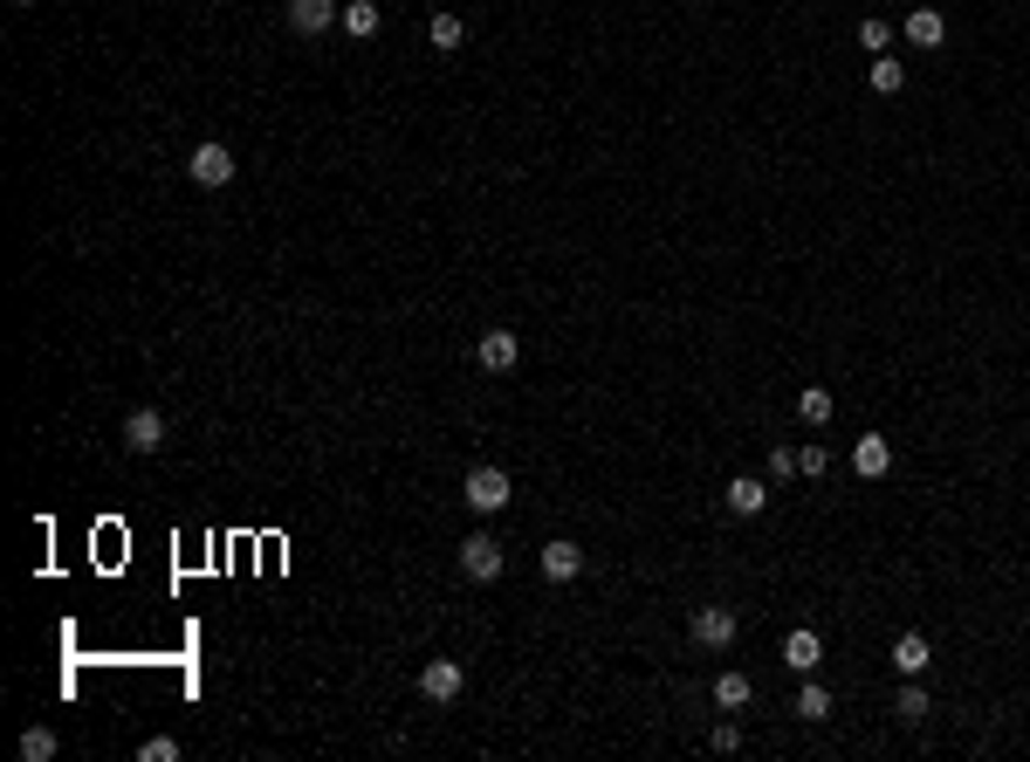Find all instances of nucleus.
Masks as SVG:
<instances>
[{
  "instance_id": "obj_1",
  "label": "nucleus",
  "mask_w": 1030,
  "mask_h": 762,
  "mask_svg": "<svg viewBox=\"0 0 1030 762\" xmlns=\"http://www.w3.org/2000/svg\"><path fill=\"white\" fill-rule=\"evenodd\" d=\"M460 502H467L474 515H502V508L515 502V488H508V474H502L495 461H482V467H467V481H460Z\"/></svg>"
},
{
  "instance_id": "obj_2",
  "label": "nucleus",
  "mask_w": 1030,
  "mask_h": 762,
  "mask_svg": "<svg viewBox=\"0 0 1030 762\" xmlns=\"http://www.w3.org/2000/svg\"><path fill=\"white\" fill-rule=\"evenodd\" d=\"M460 577H474V584H495V577H502V543H495L488 530H474V536L460 543Z\"/></svg>"
},
{
  "instance_id": "obj_3",
  "label": "nucleus",
  "mask_w": 1030,
  "mask_h": 762,
  "mask_svg": "<svg viewBox=\"0 0 1030 762\" xmlns=\"http://www.w3.org/2000/svg\"><path fill=\"white\" fill-rule=\"evenodd\" d=\"M687 632H694V646L729 653V646H735V612H729V605H701V612L687 618Z\"/></svg>"
},
{
  "instance_id": "obj_4",
  "label": "nucleus",
  "mask_w": 1030,
  "mask_h": 762,
  "mask_svg": "<svg viewBox=\"0 0 1030 762\" xmlns=\"http://www.w3.org/2000/svg\"><path fill=\"white\" fill-rule=\"evenodd\" d=\"M460 687H467V673H460V660H426V666H419V694H426L433 707H447V701H460Z\"/></svg>"
},
{
  "instance_id": "obj_5",
  "label": "nucleus",
  "mask_w": 1030,
  "mask_h": 762,
  "mask_svg": "<svg viewBox=\"0 0 1030 762\" xmlns=\"http://www.w3.org/2000/svg\"><path fill=\"white\" fill-rule=\"evenodd\" d=\"M852 474H859V481H887V474H893V439H887V433L852 439Z\"/></svg>"
},
{
  "instance_id": "obj_6",
  "label": "nucleus",
  "mask_w": 1030,
  "mask_h": 762,
  "mask_svg": "<svg viewBox=\"0 0 1030 762\" xmlns=\"http://www.w3.org/2000/svg\"><path fill=\"white\" fill-rule=\"evenodd\" d=\"M515 357H523V337H515V330H482V344H474V365H482V372H515Z\"/></svg>"
},
{
  "instance_id": "obj_7",
  "label": "nucleus",
  "mask_w": 1030,
  "mask_h": 762,
  "mask_svg": "<svg viewBox=\"0 0 1030 762\" xmlns=\"http://www.w3.org/2000/svg\"><path fill=\"white\" fill-rule=\"evenodd\" d=\"M186 172H192V186H207V192H214V186L234 179V151H227V145H200V151L186 158Z\"/></svg>"
},
{
  "instance_id": "obj_8",
  "label": "nucleus",
  "mask_w": 1030,
  "mask_h": 762,
  "mask_svg": "<svg viewBox=\"0 0 1030 762\" xmlns=\"http://www.w3.org/2000/svg\"><path fill=\"white\" fill-rule=\"evenodd\" d=\"M783 666L798 673V680H804V673H818V666H824V639H818L811 625H798V632L783 639Z\"/></svg>"
},
{
  "instance_id": "obj_9",
  "label": "nucleus",
  "mask_w": 1030,
  "mask_h": 762,
  "mask_svg": "<svg viewBox=\"0 0 1030 762\" xmlns=\"http://www.w3.org/2000/svg\"><path fill=\"white\" fill-rule=\"evenodd\" d=\"M125 447H131V454H158V447H166V419H158L151 406L125 413Z\"/></svg>"
},
{
  "instance_id": "obj_10",
  "label": "nucleus",
  "mask_w": 1030,
  "mask_h": 762,
  "mask_svg": "<svg viewBox=\"0 0 1030 762\" xmlns=\"http://www.w3.org/2000/svg\"><path fill=\"white\" fill-rule=\"evenodd\" d=\"M577 571H584V550H577L571 536H557V543H543V577H549V584H571Z\"/></svg>"
},
{
  "instance_id": "obj_11",
  "label": "nucleus",
  "mask_w": 1030,
  "mask_h": 762,
  "mask_svg": "<svg viewBox=\"0 0 1030 762\" xmlns=\"http://www.w3.org/2000/svg\"><path fill=\"white\" fill-rule=\"evenodd\" d=\"M887 660H893V673H907V680H921V673H928V660H934V646H928L921 632H900Z\"/></svg>"
},
{
  "instance_id": "obj_12",
  "label": "nucleus",
  "mask_w": 1030,
  "mask_h": 762,
  "mask_svg": "<svg viewBox=\"0 0 1030 762\" xmlns=\"http://www.w3.org/2000/svg\"><path fill=\"white\" fill-rule=\"evenodd\" d=\"M330 21H344L337 0H289V28H296V34H324Z\"/></svg>"
},
{
  "instance_id": "obj_13",
  "label": "nucleus",
  "mask_w": 1030,
  "mask_h": 762,
  "mask_svg": "<svg viewBox=\"0 0 1030 762\" xmlns=\"http://www.w3.org/2000/svg\"><path fill=\"white\" fill-rule=\"evenodd\" d=\"M722 502H729V515H763L770 508V488H763L756 474H735L729 488H722Z\"/></svg>"
},
{
  "instance_id": "obj_14",
  "label": "nucleus",
  "mask_w": 1030,
  "mask_h": 762,
  "mask_svg": "<svg viewBox=\"0 0 1030 762\" xmlns=\"http://www.w3.org/2000/svg\"><path fill=\"white\" fill-rule=\"evenodd\" d=\"M900 34H907L914 49H941V42H948V21H941V8H914V14L900 21Z\"/></svg>"
},
{
  "instance_id": "obj_15",
  "label": "nucleus",
  "mask_w": 1030,
  "mask_h": 762,
  "mask_svg": "<svg viewBox=\"0 0 1030 762\" xmlns=\"http://www.w3.org/2000/svg\"><path fill=\"white\" fill-rule=\"evenodd\" d=\"M865 83H873V97H900L907 90V62L900 56H873V62H865Z\"/></svg>"
},
{
  "instance_id": "obj_16",
  "label": "nucleus",
  "mask_w": 1030,
  "mask_h": 762,
  "mask_svg": "<svg viewBox=\"0 0 1030 762\" xmlns=\"http://www.w3.org/2000/svg\"><path fill=\"white\" fill-rule=\"evenodd\" d=\"M378 28H385V14H378V0H344V34H350V42H372Z\"/></svg>"
},
{
  "instance_id": "obj_17",
  "label": "nucleus",
  "mask_w": 1030,
  "mask_h": 762,
  "mask_svg": "<svg viewBox=\"0 0 1030 762\" xmlns=\"http://www.w3.org/2000/svg\"><path fill=\"white\" fill-rule=\"evenodd\" d=\"M831 413H839V398H831L824 385H804V392H798V419H804L811 433H818V426H831Z\"/></svg>"
},
{
  "instance_id": "obj_18",
  "label": "nucleus",
  "mask_w": 1030,
  "mask_h": 762,
  "mask_svg": "<svg viewBox=\"0 0 1030 762\" xmlns=\"http://www.w3.org/2000/svg\"><path fill=\"white\" fill-rule=\"evenodd\" d=\"M790 714H798V721H824L831 714V687H818V673H804V687H798V701H790Z\"/></svg>"
},
{
  "instance_id": "obj_19",
  "label": "nucleus",
  "mask_w": 1030,
  "mask_h": 762,
  "mask_svg": "<svg viewBox=\"0 0 1030 762\" xmlns=\"http://www.w3.org/2000/svg\"><path fill=\"white\" fill-rule=\"evenodd\" d=\"M426 42L440 49V56H454V49L467 42V21H460V14H433V21H426Z\"/></svg>"
},
{
  "instance_id": "obj_20",
  "label": "nucleus",
  "mask_w": 1030,
  "mask_h": 762,
  "mask_svg": "<svg viewBox=\"0 0 1030 762\" xmlns=\"http://www.w3.org/2000/svg\"><path fill=\"white\" fill-rule=\"evenodd\" d=\"M749 701H756L749 673H722V680H715V707H729V714H735V707H749Z\"/></svg>"
},
{
  "instance_id": "obj_21",
  "label": "nucleus",
  "mask_w": 1030,
  "mask_h": 762,
  "mask_svg": "<svg viewBox=\"0 0 1030 762\" xmlns=\"http://www.w3.org/2000/svg\"><path fill=\"white\" fill-rule=\"evenodd\" d=\"M859 49H865V56H887V49H893V21L865 14V21H859Z\"/></svg>"
},
{
  "instance_id": "obj_22",
  "label": "nucleus",
  "mask_w": 1030,
  "mask_h": 762,
  "mask_svg": "<svg viewBox=\"0 0 1030 762\" xmlns=\"http://www.w3.org/2000/svg\"><path fill=\"white\" fill-rule=\"evenodd\" d=\"M893 714H900V721H907V729H921V721H928V714H934V707H928V694H921V687H914V680H907V687H900V701H893Z\"/></svg>"
},
{
  "instance_id": "obj_23",
  "label": "nucleus",
  "mask_w": 1030,
  "mask_h": 762,
  "mask_svg": "<svg viewBox=\"0 0 1030 762\" xmlns=\"http://www.w3.org/2000/svg\"><path fill=\"white\" fill-rule=\"evenodd\" d=\"M798 474H804V481H824V474H831V447H818V439H811V447L798 454Z\"/></svg>"
},
{
  "instance_id": "obj_24",
  "label": "nucleus",
  "mask_w": 1030,
  "mask_h": 762,
  "mask_svg": "<svg viewBox=\"0 0 1030 762\" xmlns=\"http://www.w3.org/2000/svg\"><path fill=\"white\" fill-rule=\"evenodd\" d=\"M21 755H28V762H49V755H56V729H28V735H21Z\"/></svg>"
},
{
  "instance_id": "obj_25",
  "label": "nucleus",
  "mask_w": 1030,
  "mask_h": 762,
  "mask_svg": "<svg viewBox=\"0 0 1030 762\" xmlns=\"http://www.w3.org/2000/svg\"><path fill=\"white\" fill-rule=\"evenodd\" d=\"M138 762H179V742L172 735H151V742H138Z\"/></svg>"
},
{
  "instance_id": "obj_26",
  "label": "nucleus",
  "mask_w": 1030,
  "mask_h": 762,
  "mask_svg": "<svg viewBox=\"0 0 1030 762\" xmlns=\"http://www.w3.org/2000/svg\"><path fill=\"white\" fill-rule=\"evenodd\" d=\"M790 474H798V454H790V447H770V481H790Z\"/></svg>"
},
{
  "instance_id": "obj_27",
  "label": "nucleus",
  "mask_w": 1030,
  "mask_h": 762,
  "mask_svg": "<svg viewBox=\"0 0 1030 762\" xmlns=\"http://www.w3.org/2000/svg\"><path fill=\"white\" fill-rule=\"evenodd\" d=\"M707 742H715L722 755H735V749H742V729H735V721H722V729H715V735H707Z\"/></svg>"
},
{
  "instance_id": "obj_28",
  "label": "nucleus",
  "mask_w": 1030,
  "mask_h": 762,
  "mask_svg": "<svg viewBox=\"0 0 1030 762\" xmlns=\"http://www.w3.org/2000/svg\"><path fill=\"white\" fill-rule=\"evenodd\" d=\"M14 8H28V0H14Z\"/></svg>"
}]
</instances>
